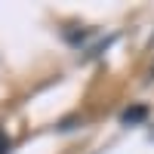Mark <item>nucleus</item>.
<instances>
[{
  "mask_svg": "<svg viewBox=\"0 0 154 154\" xmlns=\"http://www.w3.org/2000/svg\"><path fill=\"white\" fill-rule=\"evenodd\" d=\"M145 117V108H133V111H123V123H136Z\"/></svg>",
  "mask_w": 154,
  "mask_h": 154,
  "instance_id": "1",
  "label": "nucleus"
}]
</instances>
